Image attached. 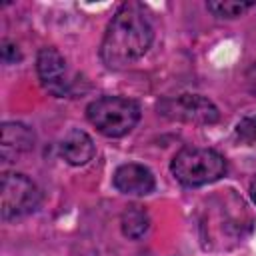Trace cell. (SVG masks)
I'll return each instance as SVG.
<instances>
[{
    "label": "cell",
    "mask_w": 256,
    "mask_h": 256,
    "mask_svg": "<svg viewBox=\"0 0 256 256\" xmlns=\"http://www.w3.org/2000/svg\"><path fill=\"white\" fill-rule=\"evenodd\" d=\"M152 38L154 30L144 6L126 2L116 10L106 28L100 58L108 68H126L148 52Z\"/></svg>",
    "instance_id": "obj_1"
},
{
    "label": "cell",
    "mask_w": 256,
    "mask_h": 256,
    "mask_svg": "<svg viewBox=\"0 0 256 256\" xmlns=\"http://www.w3.org/2000/svg\"><path fill=\"white\" fill-rule=\"evenodd\" d=\"M170 170L180 184L196 188L220 180L226 174V160L212 148L186 146L174 154Z\"/></svg>",
    "instance_id": "obj_2"
},
{
    "label": "cell",
    "mask_w": 256,
    "mask_h": 256,
    "mask_svg": "<svg viewBox=\"0 0 256 256\" xmlns=\"http://www.w3.org/2000/svg\"><path fill=\"white\" fill-rule=\"evenodd\" d=\"M86 116L90 124L108 138L128 134L140 120V106L122 96H102L88 104Z\"/></svg>",
    "instance_id": "obj_3"
},
{
    "label": "cell",
    "mask_w": 256,
    "mask_h": 256,
    "mask_svg": "<svg viewBox=\"0 0 256 256\" xmlns=\"http://www.w3.org/2000/svg\"><path fill=\"white\" fill-rule=\"evenodd\" d=\"M0 194H2V218L4 220L22 218L34 212L40 204L38 186L28 176L18 174V172L2 174Z\"/></svg>",
    "instance_id": "obj_4"
},
{
    "label": "cell",
    "mask_w": 256,
    "mask_h": 256,
    "mask_svg": "<svg viewBox=\"0 0 256 256\" xmlns=\"http://www.w3.org/2000/svg\"><path fill=\"white\" fill-rule=\"evenodd\" d=\"M158 114L168 120L186 124H214L218 120V108L200 94L166 96L156 104Z\"/></svg>",
    "instance_id": "obj_5"
},
{
    "label": "cell",
    "mask_w": 256,
    "mask_h": 256,
    "mask_svg": "<svg viewBox=\"0 0 256 256\" xmlns=\"http://www.w3.org/2000/svg\"><path fill=\"white\" fill-rule=\"evenodd\" d=\"M36 70H38V76H40V82L42 86L62 98L68 94L70 90V80H68V68H66V60L64 56L56 50V48H42L38 52V58H36Z\"/></svg>",
    "instance_id": "obj_6"
},
{
    "label": "cell",
    "mask_w": 256,
    "mask_h": 256,
    "mask_svg": "<svg viewBox=\"0 0 256 256\" xmlns=\"http://www.w3.org/2000/svg\"><path fill=\"white\" fill-rule=\"evenodd\" d=\"M34 148V132L20 122H4L2 124V140H0V156L4 162H14Z\"/></svg>",
    "instance_id": "obj_7"
},
{
    "label": "cell",
    "mask_w": 256,
    "mask_h": 256,
    "mask_svg": "<svg viewBox=\"0 0 256 256\" xmlns=\"http://www.w3.org/2000/svg\"><path fill=\"white\" fill-rule=\"evenodd\" d=\"M114 188L122 194L146 196L154 190V176L142 164H122L114 172Z\"/></svg>",
    "instance_id": "obj_8"
},
{
    "label": "cell",
    "mask_w": 256,
    "mask_h": 256,
    "mask_svg": "<svg viewBox=\"0 0 256 256\" xmlns=\"http://www.w3.org/2000/svg\"><path fill=\"white\" fill-rule=\"evenodd\" d=\"M60 152L64 156V160L72 166H82L86 162H90L94 158V142L92 138L84 132V130H70L64 138H62V144H60Z\"/></svg>",
    "instance_id": "obj_9"
},
{
    "label": "cell",
    "mask_w": 256,
    "mask_h": 256,
    "mask_svg": "<svg viewBox=\"0 0 256 256\" xmlns=\"http://www.w3.org/2000/svg\"><path fill=\"white\" fill-rule=\"evenodd\" d=\"M120 224H122L124 236L136 240V238H140V236L146 234V230L150 226V218H148V212L144 208H140V206H128L124 210V214H122Z\"/></svg>",
    "instance_id": "obj_10"
},
{
    "label": "cell",
    "mask_w": 256,
    "mask_h": 256,
    "mask_svg": "<svg viewBox=\"0 0 256 256\" xmlns=\"http://www.w3.org/2000/svg\"><path fill=\"white\" fill-rule=\"evenodd\" d=\"M252 6L254 2H238V0H212L206 4V8L216 18H238Z\"/></svg>",
    "instance_id": "obj_11"
},
{
    "label": "cell",
    "mask_w": 256,
    "mask_h": 256,
    "mask_svg": "<svg viewBox=\"0 0 256 256\" xmlns=\"http://www.w3.org/2000/svg\"><path fill=\"white\" fill-rule=\"evenodd\" d=\"M236 134L246 144L256 142V116H248V118L240 120L236 126Z\"/></svg>",
    "instance_id": "obj_12"
},
{
    "label": "cell",
    "mask_w": 256,
    "mask_h": 256,
    "mask_svg": "<svg viewBox=\"0 0 256 256\" xmlns=\"http://www.w3.org/2000/svg\"><path fill=\"white\" fill-rule=\"evenodd\" d=\"M2 60L6 64H16L20 60V52H18L16 44H12L8 40H2Z\"/></svg>",
    "instance_id": "obj_13"
},
{
    "label": "cell",
    "mask_w": 256,
    "mask_h": 256,
    "mask_svg": "<svg viewBox=\"0 0 256 256\" xmlns=\"http://www.w3.org/2000/svg\"><path fill=\"white\" fill-rule=\"evenodd\" d=\"M246 86H248V90L256 96V62L246 70Z\"/></svg>",
    "instance_id": "obj_14"
},
{
    "label": "cell",
    "mask_w": 256,
    "mask_h": 256,
    "mask_svg": "<svg viewBox=\"0 0 256 256\" xmlns=\"http://www.w3.org/2000/svg\"><path fill=\"white\" fill-rule=\"evenodd\" d=\"M250 194H252V200L256 202V178H254L252 184H250Z\"/></svg>",
    "instance_id": "obj_15"
}]
</instances>
